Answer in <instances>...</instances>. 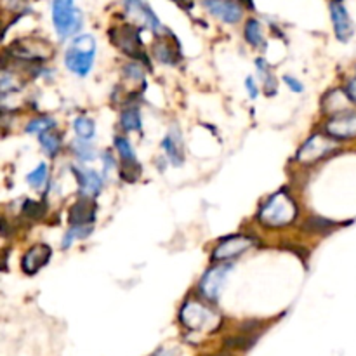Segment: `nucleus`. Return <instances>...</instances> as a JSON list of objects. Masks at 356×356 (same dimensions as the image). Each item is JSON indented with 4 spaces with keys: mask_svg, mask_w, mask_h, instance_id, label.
<instances>
[{
    "mask_svg": "<svg viewBox=\"0 0 356 356\" xmlns=\"http://www.w3.org/2000/svg\"><path fill=\"white\" fill-rule=\"evenodd\" d=\"M297 209L296 204L292 202V198L289 195H285L283 191L275 193L266 204L263 205L259 212L261 223L264 226L270 228H282L290 224L296 219Z\"/></svg>",
    "mask_w": 356,
    "mask_h": 356,
    "instance_id": "1",
    "label": "nucleus"
},
{
    "mask_svg": "<svg viewBox=\"0 0 356 356\" xmlns=\"http://www.w3.org/2000/svg\"><path fill=\"white\" fill-rule=\"evenodd\" d=\"M94 56H96V40L91 35H82L77 40H73V44L67 51L64 63L73 73L84 77L89 73L94 63Z\"/></svg>",
    "mask_w": 356,
    "mask_h": 356,
    "instance_id": "2",
    "label": "nucleus"
},
{
    "mask_svg": "<svg viewBox=\"0 0 356 356\" xmlns=\"http://www.w3.org/2000/svg\"><path fill=\"white\" fill-rule=\"evenodd\" d=\"M52 21L61 37H70L80 30L82 14L71 0H58L52 4Z\"/></svg>",
    "mask_w": 356,
    "mask_h": 356,
    "instance_id": "3",
    "label": "nucleus"
},
{
    "mask_svg": "<svg viewBox=\"0 0 356 356\" xmlns=\"http://www.w3.org/2000/svg\"><path fill=\"white\" fill-rule=\"evenodd\" d=\"M181 320L188 329L193 331H200V329H215L219 325V318L211 311V309L204 308L198 302H188L185 308L181 309Z\"/></svg>",
    "mask_w": 356,
    "mask_h": 356,
    "instance_id": "4",
    "label": "nucleus"
},
{
    "mask_svg": "<svg viewBox=\"0 0 356 356\" xmlns=\"http://www.w3.org/2000/svg\"><path fill=\"white\" fill-rule=\"evenodd\" d=\"M334 150V143L331 139L323 138V136H313L308 141L305 143V146L299 150L297 153V160L300 163H315L318 160H322L323 156H327L329 153Z\"/></svg>",
    "mask_w": 356,
    "mask_h": 356,
    "instance_id": "5",
    "label": "nucleus"
},
{
    "mask_svg": "<svg viewBox=\"0 0 356 356\" xmlns=\"http://www.w3.org/2000/svg\"><path fill=\"white\" fill-rule=\"evenodd\" d=\"M252 245H254L252 238H249V237H241V235L230 237V238H226V240L221 241V244L215 247L214 254H212V259L214 261L233 259V257L244 254L245 250H249Z\"/></svg>",
    "mask_w": 356,
    "mask_h": 356,
    "instance_id": "6",
    "label": "nucleus"
},
{
    "mask_svg": "<svg viewBox=\"0 0 356 356\" xmlns=\"http://www.w3.org/2000/svg\"><path fill=\"white\" fill-rule=\"evenodd\" d=\"M327 134L337 141H348L356 138V113H346L329 120L325 126Z\"/></svg>",
    "mask_w": 356,
    "mask_h": 356,
    "instance_id": "7",
    "label": "nucleus"
},
{
    "mask_svg": "<svg viewBox=\"0 0 356 356\" xmlns=\"http://www.w3.org/2000/svg\"><path fill=\"white\" fill-rule=\"evenodd\" d=\"M112 38L123 52H127L132 58H141V51H139V35L136 28L132 26H122V28H115L112 32Z\"/></svg>",
    "mask_w": 356,
    "mask_h": 356,
    "instance_id": "8",
    "label": "nucleus"
},
{
    "mask_svg": "<svg viewBox=\"0 0 356 356\" xmlns=\"http://www.w3.org/2000/svg\"><path fill=\"white\" fill-rule=\"evenodd\" d=\"M96 219V205L91 198H82L70 209V223L73 228H89Z\"/></svg>",
    "mask_w": 356,
    "mask_h": 356,
    "instance_id": "9",
    "label": "nucleus"
},
{
    "mask_svg": "<svg viewBox=\"0 0 356 356\" xmlns=\"http://www.w3.org/2000/svg\"><path fill=\"white\" fill-rule=\"evenodd\" d=\"M329 8H331V16H332V21H334V28L337 38L342 42L349 40L353 32H355V28H353V23L351 19H349V14L348 11H346V8L341 4V2H332Z\"/></svg>",
    "mask_w": 356,
    "mask_h": 356,
    "instance_id": "10",
    "label": "nucleus"
},
{
    "mask_svg": "<svg viewBox=\"0 0 356 356\" xmlns=\"http://www.w3.org/2000/svg\"><path fill=\"white\" fill-rule=\"evenodd\" d=\"M11 52L25 60H37V58H49L51 47L42 40H18L11 47Z\"/></svg>",
    "mask_w": 356,
    "mask_h": 356,
    "instance_id": "11",
    "label": "nucleus"
},
{
    "mask_svg": "<svg viewBox=\"0 0 356 356\" xmlns=\"http://www.w3.org/2000/svg\"><path fill=\"white\" fill-rule=\"evenodd\" d=\"M49 257H51V249H49L47 245H35L23 257V271L28 273V275H35L42 266L47 264Z\"/></svg>",
    "mask_w": 356,
    "mask_h": 356,
    "instance_id": "12",
    "label": "nucleus"
},
{
    "mask_svg": "<svg viewBox=\"0 0 356 356\" xmlns=\"http://www.w3.org/2000/svg\"><path fill=\"white\" fill-rule=\"evenodd\" d=\"M226 273H228V266H223V268H214V270H211L207 275L204 276V280H202L200 283V290L207 299L211 300L217 299L219 290H221V285H223Z\"/></svg>",
    "mask_w": 356,
    "mask_h": 356,
    "instance_id": "13",
    "label": "nucleus"
},
{
    "mask_svg": "<svg viewBox=\"0 0 356 356\" xmlns=\"http://www.w3.org/2000/svg\"><path fill=\"white\" fill-rule=\"evenodd\" d=\"M75 174L78 178V185H80V191L84 198H93L103 188V181L99 176L94 171H87V169H75Z\"/></svg>",
    "mask_w": 356,
    "mask_h": 356,
    "instance_id": "14",
    "label": "nucleus"
},
{
    "mask_svg": "<svg viewBox=\"0 0 356 356\" xmlns=\"http://www.w3.org/2000/svg\"><path fill=\"white\" fill-rule=\"evenodd\" d=\"M205 8L211 9L217 18L224 19L226 23H238L241 14V5L235 2H205Z\"/></svg>",
    "mask_w": 356,
    "mask_h": 356,
    "instance_id": "15",
    "label": "nucleus"
},
{
    "mask_svg": "<svg viewBox=\"0 0 356 356\" xmlns=\"http://www.w3.org/2000/svg\"><path fill=\"white\" fill-rule=\"evenodd\" d=\"M115 146H117V150H119L120 156H122L123 167H126V172H122V176L127 174V171H130V169H132L134 172H139V169H136V167H139V163L136 162V155H134L132 148H130V145H129V141H127V139H123V138H117Z\"/></svg>",
    "mask_w": 356,
    "mask_h": 356,
    "instance_id": "16",
    "label": "nucleus"
},
{
    "mask_svg": "<svg viewBox=\"0 0 356 356\" xmlns=\"http://www.w3.org/2000/svg\"><path fill=\"white\" fill-rule=\"evenodd\" d=\"M335 226L337 224L331 221V219L320 217V215H309L305 221V224H302V230L308 231V233H329Z\"/></svg>",
    "mask_w": 356,
    "mask_h": 356,
    "instance_id": "17",
    "label": "nucleus"
},
{
    "mask_svg": "<svg viewBox=\"0 0 356 356\" xmlns=\"http://www.w3.org/2000/svg\"><path fill=\"white\" fill-rule=\"evenodd\" d=\"M348 94H342L341 91H334L331 93L329 96L323 99V110L327 113H339V112H344L346 108V101H348Z\"/></svg>",
    "mask_w": 356,
    "mask_h": 356,
    "instance_id": "18",
    "label": "nucleus"
},
{
    "mask_svg": "<svg viewBox=\"0 0 356 356\" xmlns=\"http://www.w3.org/2000/svg\"><path fill=\"white\" fill-rule=\"evenodd\" d=\"M257 341V334H247V332H244V334H238L235 335V337H230L224 341V346L230 349H241V351H245V349H250L254 344H256Z\"/></svg>",
    "mask_w": 356,
    "mask_h": 356,
    "instance_id": "19",
    "label": "nucleus"
},
{
    "mask_svg": "<svg viewBox=\"0 0 356 356\" xmlns=\"http://www.w3.org/2000/svg\"><path fill=\"white\" fill-rule=\"evenodd\" d=\"M75 132H77V136L82 141H89V139L94 138L96 127H94L93 120L87 119V117H78L75 120Z\"/></svg>",
    "mask_w": 356,
    "mask_h": 356,
    "instance_id": "20",
    "label": "nucleus"
},
{
    "mask_svg": "<svg viewBox=\"0 0 356 356\" xmlns=\"http://www.w3.org/2000/svg\"><path fill=\"white\" fill-rule=\"evenodd\" d=\"M245 38L252 45L263 44V32H261V25L257 19H249L245 25Z\"/></svg>",
    "mask_w": 356,
    "mask_h": 356,
    "instance_id": "21",
    "label": "nucleus"
},
{
    "mask_svg": "<svg viewBox=\"0 0 356 356\" xmlns=\"http://www.w3.org/2000/svg\"><path fill=\"white\" fill-rule=\"evenodd\" d=\"M153 54L156 56V60L162 61V63H174L176 61V52L174 49L169 45V42L160 40L158 44H155L153 47Z\"/></svg>",
    "mask_w": 356,
    "mask_h": 356,
    "instance_id": "22",
    "label": "nucleus"
},
{
    "mask_svg": "<svg viewBox=\"0 0 356 356\" xmlns=\"http://www.w3.org/2000/svg\"><path fill=\"white\" fill-rule=\"evenodd\" d=\"M40 145L49 152V155H56L61 148V139L54 132L40 134Z\"/></svg>",
    "mask_w": 356,
    "mask_h": 356,
    "instance_id": "23",
    "label": "nucleus"
},
{
    "mask_svg": "<svg viewBox=\"0 0 356 356\" xmlns=\"http://www.w3.org/2000/svg\"><path fill=\"white\" fill-rule=\"evenodd\" d=\"M23 214L30 219H40L45 214V205L40 202L34 200H26L23 205Z\"/></svg>",
    "mask_w": 356,
    "mask_h": 356,
    "instance_id": "24",
    "label": "nucleus"
},
{
    "mask_svg": "<svg viewBox=\"0 0 356 356\" xmlns=\"http://www.w3.org/2000/svg\"><path fill=\"white\" fill-rule=\"evenodd\" d=\"M122 127L126 130H136L141 127L138 110H127V112L122 113Z\"/></svg>",
    "mask_w": 356,
    "mask_h": 356,
    "instance_id": "25",
    "label": "nucleus"
},
{
    "mask_svg": "<svg viewBox=\"0 0 356 356\" xmlns=\"http://www.w3.org/2000/svg\"><path fill=\"white\" fill-rule=\"evenodd\" d=\"M52 126H54V120L49 119V117H40V119L32 120V122L28 123V127H26V130H28V132L44 134V132H47Z\"/></svg>",
    "mask_w": 356,
    "mask_h": 356,
    "instance_id": "26",
    "label": "nucleus"
},
{
    "mask_svg": "<svg viewBox=\"0 0 356 356\" xmlns=\"http://www.w3.org/2000/svg\"><path fill=\"white\" fill-rule=\"evenodd\" d=\"M26 179H28V182H30L34 188H40V186L45 182V179H47V167H45V163H40L34 172L28 174V178Z\"/></svg>",
    "mask_w": 356,
    "mask_h": 356,
    "instance_id": "27",
    "label": "nucleus"
},
{
    "mask_svg": "<svg viewBox=\"0 0 356 356\" xmlns=\"http://www.w3.org/2000/svg\"><path fill=\"white\" fill-rule=\"evenodd\" d=\"M91 230L93 228H73L71 231H68L67 235H64V240H63V249H67V247H70L71 241L75 240V238H86L87 235L91 233Z\"/></svg>",
    "mask_w": 356,
    "mask_h": 356,
    "instance_id": "28",
    "label": "nucleus"
},
{
    "mask_svg": "<svg viewBox=\"0 0 356 356\" xmlns=\"http://www.w3.org/2000/svg\"><path fill=\"white\" fill-rule=\"evenodd\" d=\"M162 146H163V150L167 152V156L172 160V162H174V163L181 162V155H179L178 146H176L174 143H172L171 138H165V139H163Z\"/></svg>",
    "mask_w": 356,
    "mask_h": 356,
    "instance_id": "29",
    "label": "nucleus"
},
{
    "mask_svg": "<svg viewBox=\"0 0 356 356\" xmlns=\"http://www.w3.org/2000/svg\"><path fill=\"white\" fill-rule=\"evenodd\" d=\"M73 148H75V153H77L78 158H82V160L93 158V155H89V153L93 152V150L89 148V145H87L86 141H82V139H78V141L73 145Z\"/></svg>",
    "mask_w": 356,
    "mask_h": 356,
    "instance_id": "30",
    "label": "nucleus"
},
{
    "mask_svg": "<svg viewBox=\"0 0 356 356\" xmlns=\"http://www.w3.org/2000/svg\"><path fill=\"white\" fill-rule=\"evenodd\" d=\"M346 94H348V99L356 104V78L349 80L348 87H346Z\"/></svg>",
    "mask_w": 356,
    "mask_h": 356,
    "instance_id": "31",
    "label": "nucleus"
},
{
    "mask_svg": "<svg viewBox=\"0 0 356 356\" xmlns=\"http://www.w3.org/2000/svg\"><path fill=\"white\" fill-rule=\"evenodd\" d=\"M126 73L134 78H143V71L138 64H129V67H126Z\"/></svg>",
    "mask_w": 356,
    "mask_h": 356,
    "instance_id": "32",
    "label": "nucleus"
},
{
    "mask_svg": "<svg viewBox=\"0 0 356 356\" xmlns=\"http://www.w3.org/2000/svg\"><path fill=\"white\" fill-rule=\"evenodd\" d=\"M285 82L289 84V87L292 91H296V93H302V86H300L299 80H296V78H292V77H289V75H287Z\"/></svg>",
    "mask_w": 356,
    "mask_h": 356,
    "instance_id": "33",
    "label": "nucleus"
},
{
    "mask_svg": "<svg viewBox=\"0 0 356 356\" xmlns=\"http://www.w3.org/2000/svg\"><path fill=\"white\" fill-rule=\"evenodd\" d=\"M247 91L250 93V97H257V87L254 86L252 78H247Z\"/></svg>",
    "mask_w": 356,
    "mask_h": 356,
    "instance_id": "34",
    "label": "nucleus"
},
{
    "mask_svg": "<svg viewBox=\"0 0 356 356\" xmlns=\"http://www.w3.org/2000/svg\"><path fill=\"white\" fill-rule=\"evenodd\" d=\"M212 356H231V355H228V353H219V355H212Z\"/></svg>",
    "mask_w": 356,
    "mask_h": 356,
    "instance_id": "35",
    "label": "nucleus"
}]
</instances>
